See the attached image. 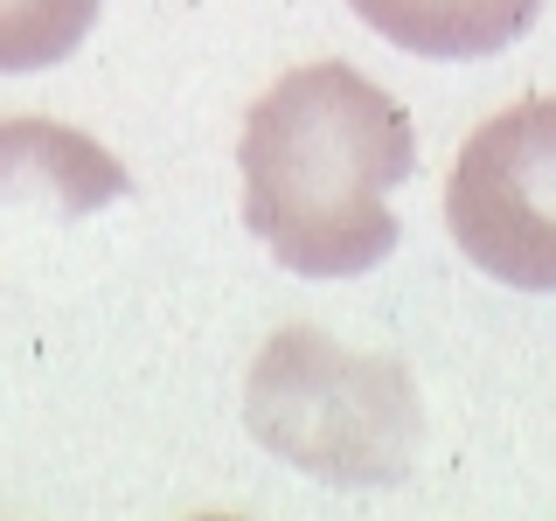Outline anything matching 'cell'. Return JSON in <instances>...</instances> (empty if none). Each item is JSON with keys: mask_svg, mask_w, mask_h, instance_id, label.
<instances>
[{"mask_svg": "<svg viewBox=\"0 0 556 521\" xmlns=\"http://www.w3.org/2000/svg\"><path fill=\"white\" fill-rule=\"evenodd\" d=\"M237 167L243 223L278 265L355 278L396 251L390 188L410 181L417 139L382 84L348 63H306L251 104Z\"/></svg>", "mask_w": 556, "mask_h": 521, "instance_id": "cell-1", "label": "cell"}, {"mask_svg": "<svg viewBox=\"0 0 556 521\" xmlns=\"http://www.w3.org/2000/svg\"><path fill=\"white\" fill-rule=\"evenodd\" d=\"M251 431L320 480H396L417 452V396L404 369L292 327L251 369Z\"/></svg>", "mask_w": 556, "mask_h": 521, "instance_id": "cell-2", "label": "cell"}, {"mask_svg": "<svg viewBox=\"0 0 556 521\" xmlns=\"http://www.w3.org/2000/svg\"><path fill=\"white\" fill-rule=\"evenodd\" d=\"M445 223L466 257L515 292H556V98H521L459 147Z\"/></svg>", "mask_w": 556, "mask_h": 521, "instance_id": "cell-3", "label": "cell"}, {"mask_svg": "<svg viewBox=\"0 0 556 521\" xmlns=\"http://www.w3.org/2000/svg\"><path fill=\"white\" fill-rule=\"evenodd\" d=\"M118 195H126V167L84 132L42 118L0 126V202H56L63 216H84Z\"/></svg>", "mask_w": 556, "mask_h": 521, "instance_id": "cell-4", "label": "cell"}, {"mask_svg": "<svg viewBox=\"0 0 556 521\" xmlns=\"http://www.w3.org/2000/svg\"><path fill=\"white\" fill-rule=\"evenodd\" d=\"M382 42L410 49V56H494L515 35H529L543 0H348Z\"/></svg>", "mask_w": 556, "mask_h": 521, "instance_id": "cell-5", "label": "cell"}, {"mask_svg": "<svg viewBox=\"0 0 556 521\" xmlns=\"http://www.w3.org/2000/svg\"><path fill=\"white\" fill-rule=\"evenodd\" d=\"M98 0H0V77L49 69L91 35Z\"/></svg>", "mask_w": 556, "mask_h": 521, "instance_id": "cell-6", "label": "cell"}]
</instances>
